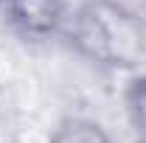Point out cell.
Returning a JSON list of instances; mask_svg holds the SVG:
<instances>
[{
    "instance_id": "6da1fadb",
    "label": "cell",
    "mask_w": 146,
    "mask_h": 143,
    "mask_svg": "<svg viewBox=\"0 0 146 143\" xmlns=\"http://www.w3.org/2000/svg\"><path fill=\"white\" fill-rule=\"evenodd\" d=\"M62 36L101 70H138L146 65V20L121 0H82L68 14Z\"/></svg>"
},
{
    "instance_id": "7a4b0ae2",
    "label": "cell",
    "mask_w": 146,
    "mask_h": 143,
    "mask_svg": "<svg viewBox=\"0 0 146 143\" xmlns=\"http://www.w3.org/2000/svg\"><path fill=\"white\" fill-rule=\"evenodd\" d=\"M0 11L9 28L25 42H48L65 34L70 14L65 0H3Z\"/></svg>"
},
{
    "instance_id": "3957f363",
    "label": "cell",
    "mask_w": 146,
    "mask_h": 143,
    "mask_svg": "<svg viewBox=\"0 0 146 143\" xmlns=\"http://www.w3.org/2000/svg\"><path fill=\"white\" fill-rule=\"evenodd\" d=\"M48 143H112V138L93 118H65L48 135Z\"/></svg>"
},
{
    "instance_id": "277c9868",
    "label": "cell",
    "mask_w": 146,
    "mask_h": 143,
    "mask_svg": "<svg viewBox=\"0 0 146 143\" xmlns=\"http://www.w3.org/2000/svg\"><path fill=\"white\" fill-rule=\"evenodd\" d=\"M124 109L138 138H146V73L132 76L124 87Z\"/></svg>"
},
{
    "instance_id": "5b68a950",
    "label": "cell",
    "mask_w": 146,
    "mask_h": 143,
    "mask_svg": "<svg viewBox=\"0 0 146 143\" xmlns=\"http://www.w3.org/2000/svg\"><path fill=\"white\" fill-rule=\"evenodd\" d=\"M0 143H17L14 140V135H11V129H9V124L0 118Z\"/></svg>"
},
{
    "instance_id": "8992f818",
    "label": "cell",
    "mask_w": 146,
    "mask_h": 143,
    "mask_svg": "<svg viewBox=\"0 0 146 143\" xmlns=\"http://www.w3.org/2000/svg\"><path fill=\"white\" fill-rule=\"evenodd\" d=\"M138 143H146V138H138Z\"/></svg>"
},
{
    "instance_id": "52a82bcc",
    "label": "cell",
    "mask_w": 146,
    "mask_h": 143,
    "mask_svg": "<svg viewBox=\"0 0 146 143\" xmlns=\"http://www.w3.org/2000/svg\"><path fill=\"white\" fill-rule=\"evenodd\" d=\"M0 9H3V0H0Z\"/></svg>"
}]
</instances>
